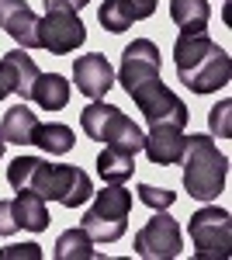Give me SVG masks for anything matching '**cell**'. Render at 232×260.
I'll return each instance as SVG.
<instances>
[{"instance_id":"1","label":"cell","mask_w":232,"mask_h":260,"mask_svg":"<svg viewBox=\"0 0 232 260\" xmlns=\"http://www.w3.org/2000/svg\"><path fill=\"white\" fill-rule=\"evenodd\" d=\"M7 180L14 191H35L39 198H52L66 208H80L94 194L90 177L70 163H45L39 156H18L7 167Z\"/></svg>"},{"instance_id":"2","label":"cell","mask_w":232,"mask_h":260,"mask_svg":"<svg viewBox=\"0 0 232 260\" xmlns=\"http://www.w3.org/2000/svg\"><path fill=\"white\" fill-rule=\"evenodd\" d=\"M174 62L180 83L191 94H215L232 77L229 52L208 35H180L174 42Z\"/></svg>"},{"instance_id":"3","label":"cell","mask_w":232,"mask_h":260,"mask_svg":"<svg viewBox=\"0 0 232 260\" xmlns=\"http://www.w3.org/2000/svg\"><path fill=\"white\" fill-rule=\"evenodd\" d=\"M184 187L197 201H215L229 177V160L212 136H187L184 146Z\"/></svg>"},{"instance_id":"4","label":"cell","mask_w":232,"mask_h":260,"mask_svg":"<svg viewBox=\"0 0 232 260\" xmlns=\"http://www.w3.org/2000/svg\"><path fill=\"white\" fill-rule=\"evenodd\" d=\"M128 212H132V191H125L121 184H104L94 205L83 212V229L97 243H118L128 229Z\"/></svg>"},{"instance_id":"5","label":"cell","mask_w":232,"mask_h":260,"mask_svg":"<svg viewBox=\"0 0 232 260\" xmlns=\"http://www.w3.org/2000/svg\"><path fill=\"white\" fill-rule=\"evenodd\" d=\"M191 243L197 260H225L232 246V219L225 208L205 205L191 215Z\"/></svg>"},{"instance_id":"6","label":"cell","mask_w":232,"mask_h":260,"mask_svg":"<svg viewBox=\"0 0 232 260\" xmlns=\"http://www.w3.org/2000/svg\"><path fill=\"white\" fill-rule=\"evenodd\" d=\"M128 98L139 104V111H142V118L149 121V125H177V128H184L187 118H191V111H187V104L177 98L174 90L167 87V83L159 80H149L136 87Z\"/></svg>"},{"instance_id":"7","label":"cell","mask_w":232,"mask_h":260,"mask_svg":"<svg viewBox=\"0 0 232 260\" xmlns=\"http://www.w3.org/2000/svg\"><path fill=\"white\" fill-rule=\"evenodd\" d=\"M184 250V236L174 215H167V208H159L153 219L136 233V253L146 260H174Z\"/></svg>"},{"instance_id":"8","label":"cell","mask_w":232,"mask_h":260,"mask_svg":"<svg viewBox=\"0 0 232 260\" xmlns=\"http://www.w3.org/2000/svg\"><path fill=\"white\" fill-rule=\"evenodd\" d=\"M83 42H87V28L73 11H49L45 18H39V49H49L52 56H66L77 52Z\"/></svg>"},{"instance_id":"9","label":"cell","mask_w":232,"mask_h":260,"mask_svg":"<svg viewBox=\"0 0 232 260\" xmlns=\"http://www.w3.org/2000/svg\"><path fill=\"white\" fill-rule=\"evenodd\" d=\"M159 77V49L149 39H136L125 45L121 52V66H118V83L125 87V94H132L136 87L149 83Z\"/></svg>"},{"instance_id":"10","label":"cell","mask_w":232,"mask_h":260,"mask_svg":"<svg viewBox=\"0 0 232 260\" xmlns=\"http://www.w3.org/2000/svg\"><path fill=\"white\" fill-rule=\"evenodd\" d=\"M73 80H77L80 94L101 101L115 87V70H111V62H108L104 52H90V56H80L73 62Z\"/></svg>"},{"instance_id":"11","label":"cell","mask_w":232,"mask_h":260,"mask_svg":"<svg viewBox=\"0 0 232 260\" xmlns=\"http://www.w3.org/2000/svg\"><path fill=\"white\" fill-rule=\"evenodd\" d=\"M0 28L21 49H39V18L24 0H0Z\"/></svg>"},{"instance_id":"12","label":"cell","mask_w":232,"mask_h":260,"mask_svg":"<svg viewBox=\"0 0 232 260\" xmlns=\"http://www.w3.org/2000/svg\"><path fill=\"white\" fill-rule=\"evenodd\" d=\"M184 146H187V136L184 128L177 125H149V132L142 136V149L153 163H180L184 156Z\"/></svg>"},{"instance_id":"13","label":"cell","mask_w":232,"mask_h":260,"mask_svg":"<svg viewBox=\"0 0 232 260\" xmlns=\"http://www.w3.org/2000/svg\"><path fill=\"white\" fill-rule=\"evenodd\" d=\"M35 128H39V115L28 111V104H14V108L4 111V121H0V136H4V142L31 146Z\"/></svg>"},{"instance_id":"14","label":"cell","mask_w":232,"mask_h":260,"mask_svg":"<svg viewBox=\"0 0 232 260\" xmlns=\"http://www.w3.org/2000/svg\"><path fill=\"white\" fill-rule=\"evenodd\" d=\"M170 18L180 28V35H205L212 7L208 0H170Z\"/></svg>"},{"instance_id":"15","label":"cell","mask_w":232,"mask_h":260,"mask_svg":"<svg viewBox=\"0 0 232 260\" xmlns=\"http://www.w3.org/2000/svg\"><path fill=\"white\" fill-rule=\"evenodd\" d=\"M142 128H139L136 121L128 118L121 108H115V115L108 118V125H104V136H101V142H108V146H118V149H128V153H139L142 149Z\"/></svg>"},{"instance_id":"16","label":"cell","mask_w":232,"mask_h":260,"mask_svg":"<svg viewBox=\"0 0 232 260\" xmlns=\"http://www.w3.org/2000/svg\"><path fill=\"white\" fill-rule=\"evenodd\" d=\"M31 101L42 111H59L70 104V80L59 73H39V80L31 87Z\"/></svg>"},{"instance_id":"17","label":"cell","mask_w":232,"mask_h":260,"mask_svg":"<svg viewBox=\"0 0 232 260\" xmlns=\"http://www.w3.org/2000/svg\"><path fill=\"white\" fill-rule=\"evenodd\" d=\"M11 205H14V215H18L21 229H28V233H45L49 229L45 198H39L35 191H18V198H11Z\"/></svg>"},{"instance_id":"18","label":"cell","mask_w":232,"mask_h":260,"mask_svg":"<svg viewBox=\"0 0 232 260\" xmlns=\"http://www.w3.org/2000/svg\"><path fill=\"white\" fill-rule=\"evenodd\" d=\"M4 66H7V73L14 77V94L24 101H31V87H35V80H39V66H35V59L24 52V49H14V52H4Z\"/></svg>"},{"instance_id":"19","label":"cell","mask_w":232,"mask_h":260,"mask_svg":"<svg viewBox=\"0 0 232 260\" xmlns=\"http://www.w3.org/2000/svg\"><path fill=\"white\" fill-rule=\"evenodd\" d=\"M97 174L104 177V184H125V180L136 174V153L118 149V146H108V149L97 156Z\"/></svg>"},{"instance_id":"20","label":"cell","mask_w":232,"mask_h":260,"mask_svg":"<svg viewBox=\"0 0 232 260\" xmlns=\"http://www.w3.org/2000/svg\"><path fill=\"white\" fill-rule=\"evenodd\" d=\"M31 146H39L45 153H52V156H62V153H70L77 139H73V128L70 125H59V121H49V125H42L35 128V136H31Z\"/></svg>"},{"instance_id":"21","label":"cell","mask_w":232,"mask_h":260,"mask_svg":"<svg viewBox=\"0 0 232 260\" xmlns=\"http://www.w3.org/2000/svg\"><path fill=\"white\" fill-rule=\"evenodd\" d=\"M94 257V240L87 236V229H66L56 240V260H90Z\"/></svg>"},{"instance_id":"22","label":"cell","mask_w":232,"mask_h":260,"mask_svg":"<svg viewBox=\"0 0 232 260\" xmlns=\"http://www.w3.org/2000/svg\"><path fill=\"white\" fill-rule=\"evenodd\" d=\"M97 21L104 24V31H111V35H121V31H128L132 28V4L128 0H104L101 7H97Z\"/></svg>"},{"instance_id":"23","label":"cell","mask_w":232,"mask_h":260,"mask_svg":"<svg viewBox=\"0 0 232 260\" xmlns=\"http://www.w3.org/2000/svg\"><path fill=\"white\" fill-rule=\"evenodd\" d=\"M136 194H139L142 205H149V208H156V212H159V208H170V205L177 201L174 191H167V187H153V184H139Z\"/></svg>"},{"instance_id":"24","label":"cell","mask_w":232,"mask_h":260,"mask_svg":"<svg viewBox=\"0 0 232 260\" xmlns=\"http://www.w3.org/2000/svg\"><path fill=\"white\" fill-rule=\"evenodd\" d=\"M42 246L39 243H18V246H4L0 250V260H39Z\"/></svg>"},{"instance_id":"25","label":"cell","mask_w":232,"mask_h":260,"mask_svg":"<svg viewBox=\"0 0 232 260\" xmlns=\"http://www.w3.org/2000/svg\"><path fill=\"white\" fill-rule=\"evenodd\" d=\"M229 111H232V101H222V104H215V108H212V115H208L212 132H218V136H229Z\"/></svg>"},{"instance_id":"26","label":"cell","mask_w":232,"mask_h":260,"mask_svg":"<svg viewBox=\"0 0 232 260\" xmlns=\"http://www.w3.org/2000/svg\"><path fill=\"white\" fill-rule=\"evenodd\" d=\"M21 225H18V215H14V205H11V198L0 201V236H14Z\"/></svg>"},{"instance_id":"27","label":"cell","mask_w":232,"mask_h":260,"mask_svg":"<svg viewBox=\"0 0 232 260\" xmlns=\"http://www.w3.org/2000/svg\"><path fill=\"white\" fill-rule=\"evenodd\" d=\"M87 4L90 0H45V11H73V14H80Z\"/></svg>"},{"instance_id":"28","label":"cell","mask_w":232,"mask_h":260,"mask_svg":"<svg viewBox=\"0 0 232 260\" xmlns=\"http://www.w3.org/2000/svg\"><path fill=\"white\" fill-rule=\"evenodd\" d=\"M128 4H132L136 21H146V18H153V14H156V4H159V0H128Z\"/></svg>"},{"instance_id":"29","label":"cell","mask_w":232,"mask_h":260,"mask_svg":"<svg viewBox=\"0 0 232 260\" xmlns=\"http://www.w3.org/2000/svg\"><path fill=\"white\" fill-rule=\"evenodd\" d=\"M7 94H14V77L7 73V66L0 62V101L7 98Z\"/></svg>"},{"instance_id":"30","label":"cell","mask_w":232,"mask_h":260,"mask_svg":"<svg viewBox=\"0 0 232 260\" xmlns=\"http://www.w3.org/2000/svg\"><path fill=\"white\" fill-rule=\"evenodd\" d=\"M0 156H4V136H0Z\"/></svg>"}]
</instances>
